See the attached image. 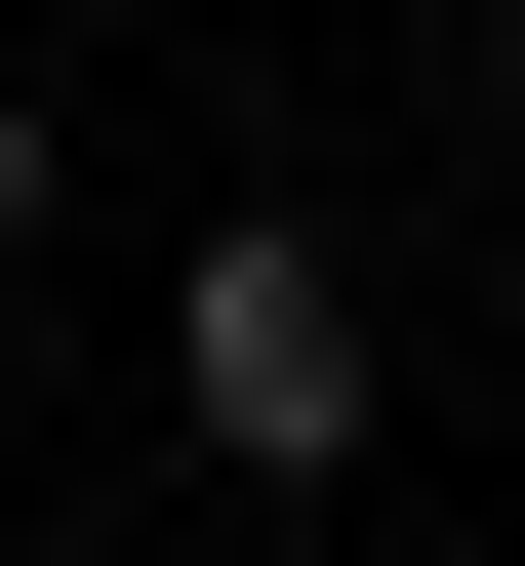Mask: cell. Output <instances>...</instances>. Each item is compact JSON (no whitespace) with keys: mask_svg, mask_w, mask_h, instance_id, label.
Listing matches in <instances>:
<instances>
[{"mask_svg":"<svg viewBox=\"0 0 525 566\" xmlns=\"http://www.w3.org/2000/svg\"><path fill=\"white\" fill-rule=\"evenodd\" d=\"M162 405H202V446H243V485H364V405H405V365H364V283H324V243H283V202H243V243L162 283Z\"/></svg>","mask_w":525,"mask_h":566,"instance_id":"obj_1","label":"cell"},{"mask_svg":"<svg viewBox=\"0 0 525 566\" xmlns=\"http://www.w3.org/2000/svg\"><path fill=\"white\" fill-rule=\"evenodd\" d=\"M0 283H41V82H0Z\"/></svg>","mask_w":525,"mask_h":566,"instance_id":"obj_2","label":"cell"}]
</instances>
